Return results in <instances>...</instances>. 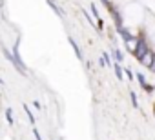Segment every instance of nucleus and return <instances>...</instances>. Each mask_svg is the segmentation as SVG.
I'll list each match as a JSON object with an SVG mask.
<instances>
[{
    "mask_svg": "<svg viewBox=\"0 0 155 140\" xmlns=\"http://www.w3.org/2000/svg\"><path fill=\"white\" fill-rule=\"evenodd\" d=\"M150 51H151V49L148 47L146 40H142V38H140V42H139V46H137V49H135V53H133V55H135V58L140 62V60H142V58H144V56H146Z\"/></svg>",
    "mask_w": 155,
    "mask_h": 140,
    "instance_id": "1",
    "label": "nucleus"
},
{
    "mask_svg": "<svg viewBox=\"0 0 155 140\" xmlns=\"http://www.w3.org/2000/svg\"><path fill=\"white\" fill-rule=\"evenodd\" d=\"M124 42H126V49H128L130 53H135V49H137V46H139L140 38H135V37H131V38H128V40H124Z\"/></svg>",
    "mask_w": 155,
    "mask_h": 140,
    "instance_id": "2",
    "label": "nucleus"
},
{
    "mask_svg": "<svg viewBox=\"0 0 155 140\" xmlns=\"http://www.w3.org/2000/svg\"><path fill=\"white\" fill-rule=\"evenodd\" d=\"M48 6H49V8H51V9H53V11H55V13H57L60 18H66V13H64V9H62V8H58V6L53 2V0H48Z\"/></svg>",
    "mask_w": 155,
    "mask_h": 140,
    "instance_id": "3",
    "label": "nucleus"
},
{
    "mask_svg": "<svg viewBox=\"0 0 155 140\" xmlns=\"http://www.w3.org/2000/svg\"><path fill=\"white\" fill-rule=\"evenodd\" d=\"M68 40H69V44H71V47H73V51H75V55H77V58H81V60H82V51H81V47H79V44H77V42L73 40V37H69Z\"/></svg>",
    "mask_w": 155,
    "mask_h": 140,
    "instance_id": "4",
    "label": "nucleus"
},
{
    "mask_svg": "<svg viewBox=\"0 0 155 140\" xmlns=\"http://www.w3.org/2000/svg\"><path fill=\"white\" fill-rule=\"evenodd\" d=\"M153 60H155V55H153V53L150 51V53H148V55H146V56H144V58L140 60V64H142V65H146V67H151Z\"/></svg>",
    "mask_w": 155,
    "mask_h": 140,
    "instance_id": "5",
    "label": "nucleus"
},
{
    "mask_svg": "<svg viewBox=\"0 0 155 140\" xmlns=\"http://www.w3.org/2000/svg\"><path fill=\"white\" fill-rule=\"evenodd\" d=\"M135 77H137V80H139V84H140V88H142V89H146V88L150 86V84L146 82V78H144V75H142V73H135Z\"/></svg>",
    "mask_w": 155,
    "mask_h": 140,
    "instance_id": "6",
    "label": "nucleus"
},
{
    "mask_svg": "<svg viewBox=\"0 0 155 140\" xmlns=\"http://www.w3.org/2000/svg\"><path fill=\"white\" fill-rule=\"evenodd\" d=\"M113 69H115V75H117V78H119V80H122V78H124V77H122V75H124V69L119 65V62H115Z\"/></svg>",
    "mask_w": 155,
    "mask_h": 140,
    "instance_id": "7",
    "label": "nucleus"
},
{
    "mask_svg": "<svg viewBox=\"0 0 155 140\" xmlns=\"http://www.w3.org/2000/svg\"><path fill=\"white\" fill-rule=\"evenodd\" d=\"M22 107H24V111H26V115H28V118H29V124H35L37 120H35V116H33V113H31V109H29V106H28V104H24Z\"/></svg>",
    "mask_w": 155,
    "mask_h": 140,
    "instance_id": "8",
    "label": "nucleus"
},
{
    "mask_svg": "<svg viewBox=\"0 0 155 140\" xmlns=\"http://www.w3.org/2000/svg\"><path fill=\"white\" fill-rule=\"evenodd\" d=\"M113 58L120 64V62H122V58H124V56H122V51H119V49L115 47V49H113Z\"/></svg>",
    "mask_w": 155,
    "mask_h": 140,
    "instance_id": "9",
    "label": "nucleus"
},
{
    "mask_svg": "<svg viewBox=\"0 0 155 140\" xmlns=\"http://www.w3.org/2000/svg\"><path fill=\"white\" fill-rule=\"evenodd\" d=\"M6 118H8V124H9V126H13V122H15V120H13V113H11V107H8V109H6Z\"/></svg>",
    "mask_w": 155,
    "mask_h": 140,
    "instance_id": "10",
    "label": "nucleus"
},
{
    "mask_svg": "<svg viewBox=\"0 0 155 140\" xmlns=\"http://www.w3.org/2000/svg\"><path fill=\"white\" fill-rule=\"evenodd\" d=\"M130 98H131V104H133V107H139V100H137V95H135V91H130Z\"/></svg>",
    "mask_w": 155,
    "mask_h": 140,
    "instance_id": "11",
    "label": "nucleus"
},
{
    "mask_svg": "<svg viewBox=\"0 0 155 140\" xmlns=\"http://www.w3.org/2000/svg\"><path fill=\"white\" fill-rule=\"evenodd\" d=\"M124 75L130 78V80H133V78H137L135 75H133V71H131V69H124Z\"/></svg>",
    "mask_w": 155,
    "mask_h": 140,
    "instance_id": "12",
    "label": "nucleus"
},
{
    "mask_svg": "<svg viewBox=\"0 0 155 140\" xmlns=\"http://www.w3.org/2000/svg\"><path fill=\"white\" fill-rule=\"evenodd\" d=\"M102 58H104V64H106V65H111V60H110V55H108V53H104Z\"/></svg>",
    "mask_w": 155,
    "mask_h": 140,
    "instance_id": "13",
    "label": "nucleus"
},
{
    "mask_svg": "<svg viewBox=\"0 0 155 140\" xmlns=\"http://www.w3.org/2000/svg\"><path fill=\"white\" fill-rule=\"evenodd\" d=\"M33 135H35V140H42V136H40V133H38L37 127H33Z\"/></svg>",
    "mask_w": 155,
    "mask_h": 140,
    "instance_id": "14",
    "label": "nucleus"
},
{
    "mask_svg": "<svg viewBox=\"0 0 155 140\" xmlns=\"http://www.w3.org/2000/svg\"><path fill=\"white\" fill-rule=\"evenodd\" d=\"M91 13H93V17H95V18H99V13H97V9H95V6H91ZM99 20H101V18H99Z\"/></svg>",
    "mask_w": 155,
    "mask_h": 140,
    "instance_id": "15",
    "label": "nucleus"
},
{
    "mask_svg": "<svg viewBox=\"0 0 155 140\" xmlns=\"http://www.w3.org/2000/svg\"><path fill=\"white\" fill-rule=\"evenodd\" d=\"M33 106H35V107H37V109H42V106H40V104H38V102H37V100H35V102H33Z\"/></svg>",
    "mask_w": 155,
    "mask_h": 140,
    "instance_id": "16",
    "label": "nucleus"
},
{
    "mask_svg": "<svg viewBox=\"0 0 155 140\" xmlns=\"http://www.w3.org/2000/svg\"><path fill=\"white\" fill-rule=\"evenodd\" d=\"M150 69H151V71H155V60H153V64H151V67H150Z\"/></svg>",
    "mask_w": 155,
    "mask_h": 140,
    "instance_id": "17",
    "label": "nucleus"
},
{
    "mask_svg": "<svg viewBox=\"0 0 155 140\" xmlns=\"http://www.w3.org/2000/svg\"><path fill=\"white\" fill-rule=\"evenodd\" d=\"M153 115H155V109H153Z\"/></svg>",
    "mask_w": 155,
    "mask_h": 140,
    "instance_id": "18",
    "label": "nucleus"
}]
</instances>
